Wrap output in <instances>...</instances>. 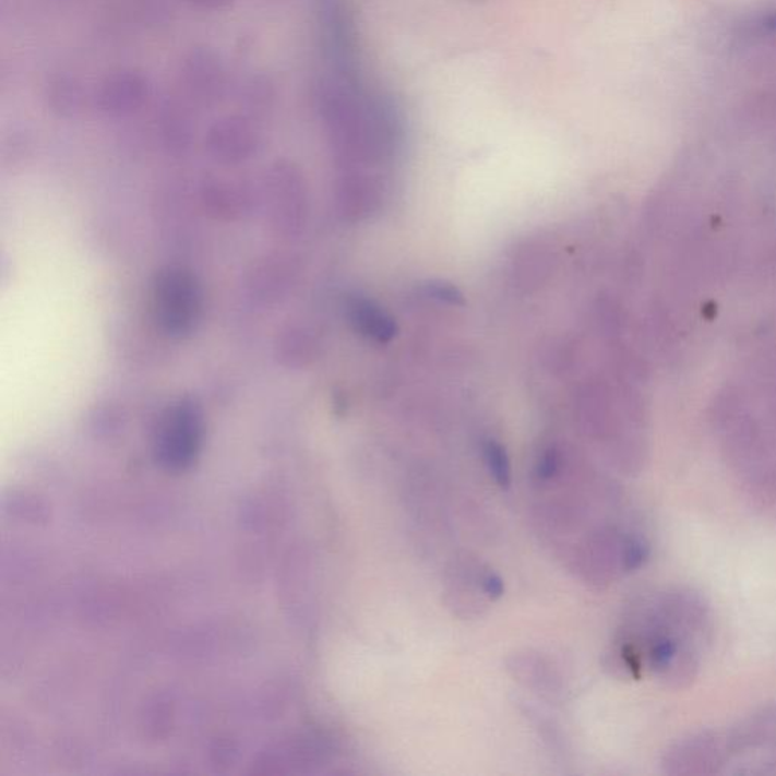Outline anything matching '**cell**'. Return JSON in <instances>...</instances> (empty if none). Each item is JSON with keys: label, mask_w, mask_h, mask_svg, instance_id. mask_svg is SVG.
<instances>
[{"label": "cell", "mask_w": 776, "mask_h": 776, "mask_svg": "<svg viewBox=\"0 0 776 776\" xmlns=\"http://www.w3.org/2000/svg\"><path fill=\"white\" fill-rule=\"evenodd\" d=\"M557 470H559V456H557L553 451L545 452L544 456L540 458V462H538V478L544 479V481H546V479H551L553 475H556Z\"/></svg>", "instance_id": "cell-11"}, {"label": "cell", "mask_w": 776, "mask_h": 776, "mask_svg": "<svg viewBox=\"0 0 776 776\" xmlns=\"http://www.w3.org/2000/svg\"><path fill=\"white\" fill-rule=\"evenodd\" d=\"M482 588L490 598H499L504 593V583L494 573H489L482 578Z\"/></svg>", "instance_id": "cell-12"}, {"label": "cell", "mask_w": 776, "mask_h": 776, "mask_svg": "<svg viewBox=\"0 0 776 776\" xmlns=\"http://www.w3.org/2000/svg\"><path fill=\"white\" fill-rule=\"evenodd\" d=\"M147 97L146 81L132 72H119L108 76L97 89L96 105L111 116L131 115Z\"/></svg>", "instance_id": "cell-3"}, {"label": "cell", "mask_w": 776, "mask_h": 776, "mask_svg": "<svg viewBox=\"0 0 776 776\" xmlns=\"http://www.w3.org/2000/svg\"><path fill=\"white\" fill-rule=\"evenodd\" d=\"M429 295L442 302L451 303V306H462L464 296L458 288L444 283H431L428 286Z\"/></svg>", "instance_id": "cell-9"}, {"label": "cell", "mask_w": 776, "mask_h": 776, "mask_svg": "<svg viewBox=\"0 0 776 776\" xmlns=\"http://www.w3.org/2000/svg\"><path fill=\"white\" fill-rule=\"evenodd\" d=\"M204 420L196 402H178L164 419L159 431L157 451L167 466L181 467L189 464L201 447Z\"/></svg>", "instance_id": "cell-2"}, {"label": "cell", "mask_w": 776, "mask_h": 776, "mask_svg": "<svg viewBox=\"0 0 776 776\" xmlns=\"http://www.w3.org/2000/svg\"><path fill=\"white\" fill-rule=\"evenodd\" d=\"M184 2L199 8H222L229 5L234 0H184Z\"/></svg>", "instance_id": "cell-13"}, {"label": "cell", "mask_w": 776, "mask_h": 776, "mask_svg": "<svg viewBox=\"0 0 776 776\" xmlns=\"http://www.w3.org/2000/svg\"><path fill=\"white\" fill-rule=\"evenodd\" d=\"M483 458H486L487 467L491 477L501 486L502 489H509L511 483V466L509 455L502 444L489 440L483 444Z\"/></svg>", "instance_id": "cell-7"}, {"label": "cell", "mask_w": 776, "mask_h": 776, "mask_svg": "<svg viewBox=\"0 0 776 776\" xmlns=\"http://www.w3.org/2000/svg\"><path fill=\"white\" fill-rule=\"evenodd\" d=\"M82 92L80 84L72 77H58L50 85V103L62 112H73L80 107Z\"/></svg>", "instance_id": "cell-8"}, {"label": "cell", "mask_w": 776, "mask_h": 776, "mask_svg": "<svg viewBox=\"0 0 776 776\" xmlns=\"http://www.w3.org/2000/svg\"><path fill=\"white\" fill-rule=\"evenodd\" d=\"M349 321L355 330L365 337L380 343H387L396 335V323L372 300L350 298L348 302Z\"/></svg>", "instance_id": "cell-5"}, {"label": "cell", "mask_w": 776, "mask_h": 776, "mask_svg": "<svg viewBox=\"0 0 776 776\" xmlns=\"http://www.w3.org/2000/svg\"><path fill=\"white\" fill-rule=\"evenodd\" d=\"M646 559L647 546L643 544L642 540L634 538V540L628 541L625 556H623L628 571H634V569L641 568Z\"/></svg>", "instance_id": "cell-10"}, {"label": "cell", "mask_w": 776, "mask_h": 776, "mask_svg": "<svg viewBox=\"0 0 776 776\" xmlns=\"http://www.w3.org/2000/svg\"><path fill=\"white\" fill-rule=\"evenodd\" d=\"M157 315L170 334L181 335L193 330L201 313V291L190 273L167 268L155 287Z\"/></svg>", "instance_id": "cell-1"}, {"label": "cell", "mask_w": 776, "mask_h": 776, "mask_svg": "<svg viewBox=\"0 0 776 776\" xmlns=\"http://www.w3.org/2000/svg\"><path fill=\"white\" fill-rule=\"evenodd\" d=\"M762 25L764 29L769 31V33H776V11L763 19Z\"/></svg>", "instance_id": "cell-14"}, {"label": "cell", "mask_w": 776, "mask_h": 776, "mask_svg": "<svg viewBox=\"0 0 776 776\" xmlns=\"http://www.w3.org/2000/svg\"><path fill=\"white\" fill-rule=\"evenodd\" d=\"M222 76L224 73L213 55L202 52L193 55V58L187 61L184 70L187 87L193 89L199 96L216 95L217 88L222 85Z\"/></svg>", "instance_id": "cell-6"}, {"label": "cell", "mask_w": 776, "mask_h": 776, "mask_svg": "<svg viewBox=\"0 0 776 776\" xmlns=\"http://www.w3.org/2000/svg\"><path fill=\"white\" fill-rule=\"evenodd\" d=\"M208 143L218 157L241 159L251 154L255 139L244 120L232 117L222 120L213 128Z\"/></svg>", "instance_id": "cell-4"}]
</instances>
